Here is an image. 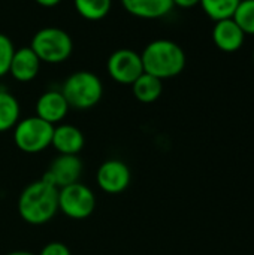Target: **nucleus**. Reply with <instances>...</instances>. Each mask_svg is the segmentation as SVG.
<instances>
[{
	"instance_id": "9",
	"label": "nucleus",
	"mask_w": 254,
	"mask_h": 255,
	"mask_svg": "<svg viewBox=\"0 0 254 255\" xmlns=\"http://www.w3.org/2000/svg\"><path fill=\"white\" fill-rule=\"evenodd\" d=\"M84 170L82 160L79 155H64L58 154L42 175V181L51 184L57 188H63L66 185L79 182L81 175Z\"/></svg>"
},
{
	"instance_id": "24",
	"label": "nucleus",
	"mask_w": 254,
	"mask_h": 255,
	"mask_svg": "<svg viewBox=\"0 0 254 255\" xmlns=\"http://www.w3.org/2000/svg\"><path fill=\"white\" fill-rule=\"evenodd\" d=\"M6 255H37L30 253V251H24V250H18V251H12V253H7Z\"/></svg>"
},
{
	"instance_id": "21",
	"label": "nucleus",
	"mask_w": 254,
	"mask_h": 255,
	"mask_svg": "<svg viewBox=\"0 0 254 255\" xmlns=\"http://www.w3.org/2000/svg\"><path fill=\"white\" fill-rule=\"evenodd\" d=\"M37 255H72V253L66 244L54 241V242L46 244Z\"/></svg>"
},
{
	"instance_id": "8",
	"label": "nucleus",
	"mask_w": 254,
	"mask_h": 255,
	"mask_svg": "<svg viewBox=\"0 0 254 255\" xmlns=\"http://www.w3.org/2000/svg\"><path fill=\"white\" fill-rule=\"evenodd\" d=\"M130 181L132 173L129 166L118 158L105 160L96 172V182L106 194H121L129 188Z\"/></svg>"
},
{
	"instance_id": "20",
	"label": "nucleus",
	"mask_w": 254,
	"mask_h": 255,
	"mask_svg": "<svg viewBox=\"0 0 254 255\" xmlns=\"http://www.w3.org/2000/svg\"><path fill=\"white\" fill-rule=\"evenodd\" d=\"M15 49L16 48L13 42L10 40V37L0 33V78L9 73V67H10V61H12Z\"/></svg>"
},
{
	"instance_id": "4",
	"label": "nucleus",
	"mask_w": 254,
	"mask_h": 255,
	"mask_svg": "<svg viewBox=\"0 0 254 255\" xmlns=\"http://www.w3.org/2000/svg\"><path fill=\"white\" fill-rule=\"evenodd\" d=\"M30 48L42 63L60 64L69 60L72 55L73 40L70 34L63 28L43 27L33 34Z\"/></svg>"
},
{
	"instance_id": "15",
	"label": "nucleus",
	"mask_w": 254,
	"mask_h": 255,
	"mask_svg": "<svg viewBox=\"0 0 254 255\" xmlns=\"http://www.w3.org/2000/svg\"><path fill=\"white\" fill-rule=\"evenodd\" d=\"M130 87L135 99L145 105L157 102L163 93V81L147 72H144Z\"/></svg>"
},
{
	"instance_id": "16",
	"label": "nucleus",
	"mask_w": 254,
	"mask_h": 255,
	"mask_svg": "<svg viewBox=\"0 0 254 255\" xmlns=\"http://www.w3.org/2000/svg\"><path fill=\"white\" fill-rule=\"evenodd\" d=\"M21 120V106L18 99L6 91L0 90V133L12 130Z\"/></svg>"
},
{
	"instance_id": "23",
	"label": "nucleus",
	"mask_w": 254,
	"mask_h": 255,
	"mask_svg": "<svg viewBox=\"0 0 254 255\" xmlns=\"http://www.w3.org/2000/svg\"><path fill=\"white\" fill-rule=\"evenodd\" d=\"M42 7H54L61 3V0H34Z\"/></svg>"
},
{
	"instance_id": "17",
	"label": "nucleus",
	"mask_w": 254,
	"mask_h": 255,
	"mask_svg": "<svg viewBox=\"0 0 254 255\" xmlns=\"http://www.w3.org/2000/svg\"><path fill=\"white\" fill-rule=\"evenodd\" d=\"M76 12L87 21L103 19L112 7V0H73Z\"/></svg>"
},
{
	"instance_id": "19",
	"label": "nucleus",
	"mask_w": 254,
	"mask_h": 255,
	"mask_svg": "<svg viewBox=\"0 0 254 255\" xmlns=\"http://www.w3.org/2000/svg\"><path fill=\"white\" fill-rule=\"evenodd\" d=\"M234 21L241 27L246 36H254V0H241L234 13Z\"/></svg>"
},
{
	"instance_id": "7",
	"label": "nucleus",
	"mask_w": 254,
	"mask_h": 255,
	"mask_svg": "<svg viewBox=\"0 0 254 255\" xmlns=\"http://www.w3.org/2000/svg\"><path fill=\"white\" fill-rule=\"evenodd\" d=\"M106 70L114 82L132 85L144 73L141 54L130 48H120L108 57Z\"/></svg>"
},
{
	"instance_id": "1",
	"label": "nucleus",
	"mask_w": 254,
	"mask_h": 255,
	"mask_svg": "<svg viewBox=\"0 0 254 255\" xmlns=\"http://www.w3.org/2000/svg\"><path fill=\"white\" fill-rule=\"evenodd\" d=\"M18 214L30 226H43L58 214V188L39 179L22 188L18 197Z\"/></svg>"
},
{
	"instance_id": "13",
	"label": "nucleus",
	"mask_w": 254,
	"mask_h": 255,
	"mask_svg": "<svg viewBox=\"0 0 254 255\" xmlns=\"http://www.w3.org/2000/svg\"><path fill=\"white\" fill-rule=\"evenodd\" d=\"M246 40V33L234 21V18L217 21L213 27V42L223 52L238 51Z\"/></svg>"
},
{
	"instance_id": "22",
	"label": "nucleus",
	"mask_w": 254,
	"mask_h": 255,
	"mask_svg": "<svg viewBox=\"0 0 254 255\" xmlns=\"http://www.w3.org/2000/svg\"><path fill=\"white\" fill-rule=\"evenodd\" d=\"M172 1H174V6H178L183 9H190L201 3V0H172Z\"/></svg>"
},
{
	"instance_id": "10",
	"label": "nucleus",
	"mask_w": 254,
	"mask_h": 255,
	"mask_svg": "<svg viewBox=\"0 0 254 255\" xmlns=\"http://www.w3.org/2000/svg\"><path fill=\"white\" fill-rule=\"evenodd\" d=\"M69 109L70 106L60 90H48L42 93L34 105L36 117L52 126L63 123V120L67 117Z\"/></svg>"
},
{
	"instance_id": "5",
	"label": "nucleus",
	"mask_w": 254,
	"mask_h": 255,
	"mask_svg": "<svg viewBox=\"0 0 254 255\" xmlns=\"http://www.w3.org/2000/svg\"><path fill=\"white\" fill-rule=\"evenodd\" d=\"M12 130L13 143L21 152L39 154L51 146L54 126L36 115L19 120Z\"/></svg>"
},
{
	"instance_id": "14",
	"label": "nucleus",
	"mask_w": 254,
	"mask_h": 255,
	"mask_svg": "<svg viewBox=\"0 0 254 255\" xmlns=\"http://www.w3.org/2000/svg\"><path fill=\"white\" fill-rule=\"evenodd\" d=\"M123 9L141 19H159L172 12V0H120Z\"/></svg>"
},
{
	"instance_id": "2",
	"label": "nucleus",
	"mask_w": 254,
	"mask_h": 255,
	"mask_svg": "<svg viewBox=\"0 0 254 255\" xmlns=\"http://www.w3.org/2000/svg\"><path fill=\"white\" fill-rule=\"evenodd\" d=\"M144 72L165 81L178 76L187 63L184 49L174 40L156 39L141 52Z\"/></svg>"
},
{
	"instance_id": "18",
	"label": "nucleus",
	"mask_w": 254,
	"mask_h": 255,
	"mask_svg": "<svg viewBox=\"0 0 254 255\" xmlns=\"http://www.w3.org/2000/svg\"><path fill=\"white\" fill-rule=\"evenodd\" d=\"M241 0H201V7L214 22L234 18V13Z\"/></svg>"
},
{
	"instance_id": "3",
	"label": "nucleus",
	"mask_w": 254,
	"mask_h": 255,
	"mask_svg": "<svg viewBox=\"0 0 254 255\" xmlns=\"http://www.w3.org/2000/svg\"><path fill=\"white\" fill-rule=\"evenodd\" d=\"M60 91L70 108L76 111H87L102 100L103 82L90 70H78L64 79Z\"/></svg>"
},
{
	"instance_id": "12",
	"label": "nucleus",
	"mask_w": 254,
	"mask_h": 255,
	"mask_svg": "<svg viewBox=\"0 0 254 255\" xmlns=\"http://www.w3.org/2000/svg\"><path fill=\"white\" fill-rule=\"evenodd\" d=\"M40 64L42 61L37 58L34 51L30 46H22L15 49L10 67H9V75L18 81V82H31L40 72Z\"/></svg>"
},
{
	"instance_id": "6",
	"label": "nucleus",
	"mask_w": 254,
	"mask_h": 255,
	"mask_svg": "<svg viewBox=\"0 0 254 255\" xmlns=\"http://www.w3.org/2000/svg\"><path fill=\"white\" fill-rule=\"evenodd\" d=\"M96 205L97 199L94 191L82 182L58 188V212L70 220H87L93 215Z\"/></svg>"
},
{
	"instance_id": "25",
	"label": "nucleus",
	"mask_w": 254,
	"mask_h": 255,
	"mask_svg": "<svg viewBox=\"0 0 254 255\" xmlns=\"http://www.w3.org/2000/svg\"><path fill=\"white\" fill-rule=\"evenodd\" d=\"M253 64H254V49H253Z\"/></svg>"
},
{
	"instance_id": "11",
	"label": "nucleus",
	"mask_w": 254,
	"mask_h": 255,
	"mask_svg": "<svg viewBox=\"0 0 254 255\" xmlns=\"http://www.w3.org/2000/svg\"><path fill=\"white\" fill-rule=\"evenodd\" d=\"M51 146L57 154L78 155L85 146V136L76 126L60 123L54 126Z\"/></svg>"
}]
</instances>
